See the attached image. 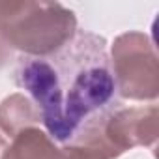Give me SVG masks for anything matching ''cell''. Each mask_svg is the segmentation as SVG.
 <instances>
[{
  "label": "cell",
  "mask_w": 159,
  "mask_h": 159,
  "mask_svg": "<svg viewBox=\"0 0 159 159\" xmlns=\"http://www.w3.org/2000/svg\"><path fill=\"white\" fill-rule=\"evenodd\" d=\"M17 79L58 144L81 142L120 103V84L107 45L90 32L75 34L51 52L25 58Z\"/></svg>",
  "instance_id": "cell-1"
}]
</instances>
